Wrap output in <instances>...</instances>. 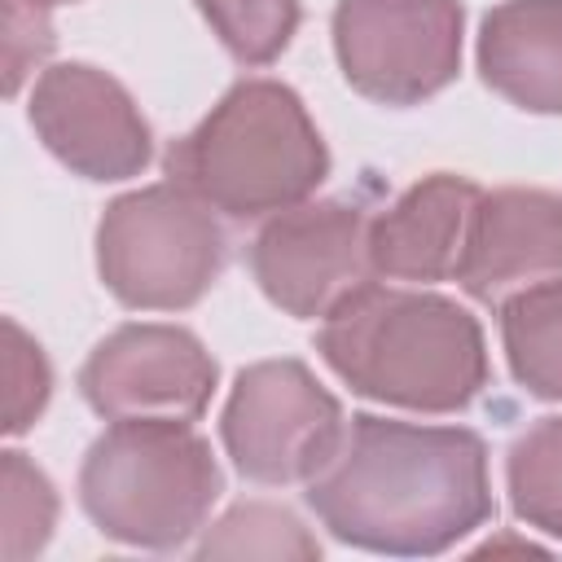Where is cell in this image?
<instances>
[{
  "mask_svg": "<svg viewBox=\"0 0 562 562\" xmlns=\"http://www.w3.org/2000/svg\"><path fill=\"white\" fill-rule=\"evenodd\" d=\"M224 470L189 422H110L83 452L79 505L127 549H184L211 518Z\"/></svg>",
  "mask_w": 562,
  "mask_h": 562,
  "instance_id": "obj_4",
  "label": "cell"
},
{
  "mask_svg": "<svg viewBox=\"0 0 562 562\" xmlns=\"http://www.w3.org/2000/svg\"><path fill=\"white\" fill-rule=\"evenodd\" d=\"M483 83L527 114H562V0H501L479 22Z\"/></svg>",
  "mask_w": 562,
  "mask_h": 562,
  "instance_id": "obj_13",
  "label": "cell"
},
{
  "mask_svg": "<svg viewBox=\"0 0 562 562\" xmlns=\"http://www.w3.org/2000/svg\"><path fill=\"white\" fill-rule=\"evenodd\" d=\"M4 378H9V400H4V435H26L40 413L53 400V369L44 347L13 321L4 316Z\"/></svg>",
  "mask_w": 562,
  "mask_h": 562,
  "instance_id": "obj_19",
  "label": "cell"
},
{
  "mask_svg": "<svg viewBox=\"0 0 562 562\" xmlns=\"http://www.w3.org/2000/svg\"><path fill=\"white\" fill-rule=\"evenodd\" d=\"M26 119L40 145L70 176L97 184L132 180L154 158V127L136 97L110 70L88 61L44 66L26 101Z\"/></svg>",
  "mask_w": 562,
  "mask_h": 562,
  "instance_id": "obj_10",
  "label": "cell"
},
{
  "mask_svg": "<svg viewBox=\"0 0 562 562\" xmlns=\"http://www.w3.org/2000/svg\"><path fill=\"white\" fill-rule=\"evenodd\" d=\"M259 294L294 321L329 316L351 290L373 281L369 215L342 198H307L263 220L246 246Z\"/></svg>",
  "mask_w": 562,
  "mask_h": 562,
  "instance_id": "obj_9",
  "label": "cell"
},
{
  "mask_svg": "<svg viewBox=\"0 0 562 562\" xmlns=\"http://www.w3.org/2000/svg\"><path fill=\"white\" fill-rule=\"evenodd\" d=\"M22 4H31V9H57V4H75V0H22Z\"/></svg>",
  "mask_w": 562,
  "mask_h": 562,
  "instance_id": "obj_21",
  "label": "cell"
},
{
  "mask_svg": "<svg viewBox=\"0 0 562 562\" xmlns=\"http://www.w3.org/2000/svg\"><path fill=\"white\" fill-rule=\"evenodd\" d=\"M347 413L294 356L246 364L220 408V443L241 479L290 487L316 479L338 452Z\"/></svg>",
  "mask_w": 562,
  "mask_h": 562,
  "instance_id": "obj_6",
  "label": "cell"
},
{
  "mask_svg": "<svg viewBox=\"0 0 562 562\" xmlns=\"http://www.w3.org/2000/svg\"><path fill=\"white\" fill-rule=\"evenodd\" d=\"M342 79L378 105H422L461 70V0H338L329 18Z\"/></svg>",
  "mask_w": 562,
  "mask_h": 562,
  "instance_id": "obj_7",
  "label": "cell"
},
{
  "mask_svg": "<svg viewBox=\"0 0 562 562\" xmlns=\"http://www.w3.org/2000/svg\"><path fill=\"white\" fill-rule=\"evenodd\" d=\"M457 285L501 312L514 294L562 277V193L505 184L479 193L457 255Z\"/></svg>",
  "mask_w": 562,
  "mask_h": 562,
  "instance_id": "obj_11",
  "label": "cell"
},
{
  "mask_svg": "<svg viewBox=\"0 0 562 562\" xmlns=\"http://www.w3.org/2000/svg\"><path fill=\"white\" fill-rule=\"evenodd\" d=\"M162 171L228 220H268L325 184L329 149L290 83L250 75L167 145Z\"/></svg>",
  "mask_w": 562,
  "mask_h": 562,
  "instance_id": "obj_3",
  "label": "cell"
},
{
  "mask_svg": "<svg viewBox=\"0 0 562 562\" xmlns=\"http://www.w3.org/2000/svg\"><path fill=\"white\" fill-rule=\"evenodd\" d=\"M303 501L334 540L382 558H439L496 514L487 443L470 426L378 413H351Z\"/></svg>",
  "mask_w": 562,
  "mask_h": 562,
  "instance_id": "obj_1",
  "label": "cell"
},
{
  "mask_svg": "<svg viewBox=\"0 0 562 562\" xmlns=\"http://www.w3.org/2000/svg\"><path fill=\"white\" fill-rule=\"evenodd\" d=\"M198 13L237 66H272L303 18L299 0H198Z\"/></svg>",
  "mask_w": 562,
  "mask_h": 562,
  "instance_id": "obj_18",
  "label": "cell"
},
{
  "mask_svg": "<svg viewBox=\"0 0 562 562\" xmlns=\"http://www.w3.org/2000/svg\"><path fill=\"white\" fill-rule=\"evenodd\" d=\"M505 492L518 522L562 544V413L531 422L509 443Z\"/></svg>",
  "mask_w": 562,
  "mask_h": 562,
  "instance_id": "obj_15",
  "label": "cell"
},
{
  "mask_svg": "<svg viewBox=\"0 0 562 562\" xmlns=\"http://www.w3.org/2000/svg\"><path fill=\"white\" fill-rule=\"evenodd\" d=\"M316 356L351 395L426 417L470 408L492 378L483 325L422 285L364 281L321 316Z\"/></svg>",
  "mask_w": 562,
  "mask_h": 562,
  "instance_id": "obj_2",
  "label": "cell"
},
{
  "mask_svg": "<svg viewBox=\"0 0 562 562\" xmlns=\"http://www.w3.org/2000/svg\"><path fill=\"white\" fill-rule=\"evenodd\" d=\"M479 184L457 171H430L369 220V268L378 281L435 285L457 272Z\"/></svg>",
  "mask_w": 562,
  "mask_h": 562,
  "instance_id": "obj_12",
  "label": "cell"
},
{
  "mask_svg": "<svg viewBox=\"0 0 562 562\" xmlns=\"http://www.w3.org/2000/svg\"><path fill=\"white\" fill-rule=\"evenodd\" d=\"M53 53L48 9H31L22 0H4V92L18 97L22 79Z\"/></svg>",
  "mask_w": 562,
  "mask_h": 562,
  "instance_id": "obj_20",
  "label": "cell"
},
{
  "mask_svg": "<svg viewBox=\"0 0 562 562\" xmlns=\"http://www.w3.org/2000/svg\"><path fill=\"white\" fill-rule=\"evenodd\" d=\"M501 347L514 382L531 400L562 404V277L501 307Z\"/></svg>",
  "mask_w": 562,
  "mask_h": 562,
  "instance_id": "obj_14",
  "label": "cell"
},
{
  "mask_svg": "<svg viewBox=\"0 0 562 562\" xmlns=\"http://www.w3.org/2000/svg\"><path fill=\"white\" fill-rule=\"evenodd\" d=\"M228 241L215 211L162 180L105 202L97 220V277L132 312H184L224 272Z\"/></svg>",
  "mask_w": 562,
  "mask_h": 562,
  "instance_id": "obj_5",
  "label": "cell"
},
{
  "mask_svg": "<svg viewBox=\"0 0 562 562\" xmlns=\"http://www.w3.org/2000/svg\"><path fill=\"white\" fill-rule=\"evenodd\" d=\"M0 553L9 562H22L40 553L53 540L57 527V487L53 479L18 448L0 452Z\"/></svg>",
  "mask_w": 562,
  "mask_h": 562,
  "instance_id": "obj_17",
  "label": "cell"
},
{
  "mask_svg": "<svg viewBox=\"0 0 562 562\" xmlns=\"http://www.w3.org/2000/svg\"><path fill=\"white\" fill-rule=\"evenodd\" d=\"M220 364L184 325L127 321L110 329L79 369L83 404L105 422H198L215 395Z\"/></svg>",
  "mask_w": 562,
  "mask_h": 562,
  "instance_id": "obj_8",
  "label": "cell"
},
{
  "mask_svg": "<svg viewBox=\"0 0 562 562\" xmlns=\"http://www.w3.org/2000/svg\"><path fill=\"white\" fill-rule=\"evenodd\" d=\"M198 558H321V540L299 522L294 509L272 501H241L220 522L206 527V536L193 549Z\"/></svg>",
  "mask_w": 562,
  "mask_h": 562,
  "instance_id": "obj_16",
  "label": "cell"
}]
</instances>
